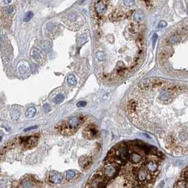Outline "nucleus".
I'll list each match as a JSON object with an SVG mask.
<instances>
[{
  "mask_svg": "<svg viewBox=\"0 0 188 188\" xmlns=\"http://www.w3.org/2000/svg\"><path fill=\"white\" fill-rule=\"evenodd\" d=\"M98 131L96 128V127L93 125H91L88 126L84 131V134L87 139H93L97 136Z\"/></svg>",
  "mask_w": 188,
  "mask_h": 188,
  "instance_id": "423d86ee",
  "label": "nucleus"
},
{
  "mask_svg": "<svg viewBox=\"0 0 188 188\" xmlns=\"http://www.w3.org/2000/svg\"><path fill=\"white\" fill-rule=\"evenodd\" d=\"M135 175L139 182H144L149 178V172L145 168H140L136 171Z\"/></svg>",
  "mask_w": 188,
  "mask_h": 188,
  "instance_id": "0eeeda50",
  "label": "nucleus"
},
{
  "mask_svg": "<svg viewBox=\"0 0 188 188\" xmlns=\"http://www.w3.org/2000/svg\"><path fill=\"white\" fill-rule=\"evenodd\" d=\"M80 124V118L78 117H71L66 122V123L62 125L61 132L64 134H71L76 130Z\"/></svg>",
  "mask_w": 188,
  "mask_h": 188,
  "instance_id": "f257e3e1",
  "label": "nucleus"
},
{
  "mask_svg": "<svg viewBox=\"0 0 188 188\" xmlns=\"http://www.w3.org/2000/svg\"><path fill=\"white\" fill-rule=\"evenodd\" d=\"M107 3H108V1H98L96 2L95 8H96V10L98 12V13L102 14L105 12V11L106 10V8H107Z\"/></svg>",
  "mask_w": 188,
  "mask_h": 188,
  "instance_id": "1a4fd4ad",
  "label": "nucleus"
},
{
  "mask_svg": "<svg viewBox=\"0 0 188 188\" xmlns=\"http://www.w3.org/2000/svg\"><path fill=\"white\" fill-rule=\"evenodd\" d=\"M1 139H2V138H1V137H0V142L1 141Z\"/></svg>",
  "mask_w": 188,
  "mask_h": 188,
  "instance_id": "c85d7f7f",
  "label": "nucleus"
},
{
  "mask_svg": "<svg viewBox=\"0 0 188 188\" xmlns=\"http://www.w3.org/2000/svg\"><path fill=\"white\" fill-rule=\"evenodd\" d=\"M157 38H158V35H157V34H154V37H153V40H152V44H153L154 46L155 44H156V42Z\"/></svg>",
  "mask_w": 188,
  "mask_h": 188,
  "instance_id": "393cba45",
  "label": "nucleus"
},
{
  "mask_svg": "<svg viewBox=\"0 0 188 188\" xmlns=\"http://www.w3.org/2000/svg\"><path fill=\"white\" fill-rule=\"evenodd\" d=\"M33 17V13L32 11H28V12H27L25 13L23 20H24L25 22H28V21H30Z\"/></svg>",
  "mask_w": 188,
  "mask_h": 188,
  "instance_id": "f3484780",
  "label": "nucleus"
},
{
  "mask_svg": "<svg viewBox=\"0 0 188 188\" xmlns=\"http://www.w3.org/2000/svg\"><path fill=\"white\" fill-rule=\"evenodd\" d=\"M67 83L70 86H74V85H76L77 84V81H76V77L74 76V75H69L67 78Z\"/></svg>",
  "mask_w": 188,
  "mask_h": 188,
  "instance_id": "2eb2a0df",
  "label": "nucleus"
},
{
  "mask_svg": "<svg viewBox=\"0 0 188 188\" xmlns=\"http://www.w3.org/2000/svg\"><path fill=\"white\" fill-rule=\"evenodd\" d=\"M38 137L35 136H30L22 138V142L23 146H25L27 149H30L36 146L38 143Z\"/></svg>",
  "mask_w": 188,
  "mask_h": 188,
  "instance_id": "20e7f679",
  "label": "nucleus"
},
{
  "mask_svg": "<svg viewBox=\"0 0 188 188\" xmlns=\"http://www.w3.org/2000/svg\"><path fill=\"white\" fill-rule=\"evenodd\" d=\"M119 170V165L117 163H111L110 164L105 165L103 168V176L107 179H111L115 178L117 173Z\"/></svg>",
  "mask_w": 188,
  "mask_h": 188,
  "instance_id": "f03ea898",
  "label": "nucleus"
},
{
  "mask_svg": "<svg viewBox=\"0 0 188 188\" xmlns=\"http://www.w3.org/2000/svg\"><path fill=\"white\" fill-rule=\"evenodd\" d=\"M183 180L188 182V170H185L183 173Z\"/></svg>",
  "mask_w": 188,
  "mask_h": 188,
  "instance_id": "4be33fe9",
  "label": "nucleus"
},
{
  "mask_svg": "<svg viewBox=\"0 0 188 188\" xmlns=\"http://www.w3.org/2000/svg\"><path fill=\"white\" fill-rule=\"evenodd\" d=\"M79 165L81 168L86 169L88 168L92 164V159L88 156H82L79 159Z\"/></svg>",
  "mask_w": 188,
  "mask_h": 188,
  "instance_id": "6e6552de",
  "label": "nucleus"
},
{
  "mask_svg": "<svg viewBox=\"0 0 188 188\" xmlns=\"http://www.w3.org/2000/svg\"><path fill=\"white\" fill-rule=\"evenodd\" d=\"M146 170L150 171V172H156L158 168H159V165L157 163L153 161H149L146 164Z\"/></svg>",
  "mask_w": 188,
  "mask_h": 188,
  "instance_id": "ddd939ff",
  "label": "nucleus"
},
{
  "mask_svg": "<svg viewBox=\"0 0 188 188\" xmlns=\"http://www.w3.org/2000/svg\"><path fill=\"white\" fill-rule=\"evenodd\" d=\"M4 3H5V4H9V3H11V1H4Z\"/></svg>",
  "mask_w": 188,
  "mask_h": 188,
  "instance_id": "bb28decb",
  "label": "nucleus"
},
{
  "mask_svg": "<svg viewBox=\"0 0 188 188\" xmlns=\"http://www.w3.org/2000/svg\"><path fill=\"white\" fill-rule=\"evenodd\" d=\"M31 55H32L33 58L38 62H43V60H44V55L40 51H38L36 49L32 50Z\"/></svg>",
  "mask_w": 188,
  "mask_h": 188,
  "instance_id": "f8f14e48",
  "label": "nucleus"
},
{
  "mask_svg": "<svg viewBox=\"0 0 188 188\" xmlns=\"http://www.w3.org/2000/svg\"><path fill=\"white\" fill-rule=\"evenodd\" d=\"M51 183L54 184H59L62 182L63 180V176L61 173H54L50 177Z\"/></svg>",
  "mask_w": 188,
  "mask_h": 188,
  "instance_id": "9b49d317",
  "label": "nucleus"
},
{
  "mask_svg": "<svg viewBox=\"0 0 188 188\" xmlns=\"http://www.w3.org/2000/svg\"><path fill=\"white\" fill-rule=\"evenodd\" d=\"M108 179L103 175H95L90 182L91 188H105Z\"/></svg>",
  "mask_w": 188,
  "mask_h": 188,
  "instance_id": "7ed1b4c3",
  "label": "nucleus"
},
{
  "mask_svg": "<svg viewBox=\"0 0 188 188\" xmlns=\"http://www.w3.org/2000/svg\"><path fill=\"white\" fill-rule=\"evenodd\" d=\"M166 25H167L166 22H165V21H161V22L159 23V28H164V27H166Z\"/></svg>",
  "mask_w": 188,
  "mask_h": 188,
  "instance_id": "b1692460",
  "label": "nucleus"
},
{
  "mask_svg": "<svg viewBox=\"0 0 188 188\" xmlns=\"http://www.w3.org/2000/svg\"><path fill=\"white\" fill-rule=\"evenodd\" d=\"M115 154L121 161H126L130 156L128 148L125 145L120 146Z\"/></svg>",
  "mask_w": 188,
  "mask_h": 188,
  "instance_id": "39448f33",
  "label": "nucleus"
},
{
  "mask_svg": "<svg viewBox=\"0 0 188 188\" xmlns=\"http://www.w3.org/2000/svg\"><path fill=\"white\" fill-rule=\"evenodd\" d=\"M133 188H142L141 187H139V186H135V187H134Z\"/></svg>",
  "mask_w": 188,
  "mask_h": 188,
  "instance_id": "cd10ccee",
  "label": "nucleus"
},
{
  "mask_svg": "<svg viewBox=\"0 0 188 188\" xmlns=\"http://www.w3.org/2000/svg\"><path fill=\"white\" fill-rule=\"evenodd\" d=\"M143 13L142 11H137L134 14V18L137 21H140L142 18H143Z\"/></svg>",
  "mask_w": 188,
  "mask_h": 188,
  "instance_id": "6ab92c4d",
  "label": "nucleus"
},
{
  "mask_svg": "<svg viewBox=\"0 0 188 188\" xmlns=\"http://www.w3.org/2000/svg\"><path fill=\"white\" fill-rule=\"evenodd\" d=\"M65 175H66V178L67 180H72L73 178H74V177L76 176V173L72 170H69V171H67L66 172Z\"/></svg>",
  "mask_w": 188,
  "mask_h": 188,
  "instance_id": "dca6fc26",
  "label": "nucleus"
},
{
  "mask_svg": "<svg viewBox=\"0 0 188 188\" xmlns=\"http://www.w3.org/2000/svg\"><path fill=\"white\" fill-rule=\"evenodd\" d=\"M43 110L45 113H48L50 110V106L48 105V104H45L44 106H43Z\"/></svg>",
  "mask_w": 188,
  "mask_h": 188,
  "instance_id": "412c9836",
  "label": "nucleus"
},
{
  "mask_svg": "<svg viewBox=\"0 0 188 188\" xmlns=\"http://www.w3.org/2000/svg\"><path fill=\"white\" fill-rule=\"evenodd\" d=\"M64 100V96L62 94H58L55 98H54V102L57 104H59L61 103H62Z\"/></svg>",
  "mask_w": 188,
  "mask_h": 188,
  "instance_id": "a211bd4d",
  "label": "nucleus"
},
{
  "mask_svg": "<svg viewBox=\"0 0 188 188\" xmlns=\"http://www.w3.org/2000/svg\"><path fill=\"white\" fill-rule=\"evenodd\" d=\"M77 107H84L85 105H86V102L85 101H79L77 104H76Z\"/></svg>",
  "mask_w": 188,
  "mask_h": 188,
  "instance_id": "5701e85b",
  "label": "nucleus"
},
{
  "mask_svg": "<svg viewBox=\"0 0 188 188\" xmlns=\"http://www.w3.org/2000/svg\"><path fill=\"white\" fill-rule=\"evenodd\" d=\"M96 58H97L98 60H99V61H102V60H103V59H105V54H104V53H103V52H100V51L96 53Z\"/></svg>",
  "mask_w": 188,
  "mask_h": 188,
  "instance_id": "aec40b11",
  "label": "nucleus"
},
{
  "mask_svg": "<svg viewBox=\"0 0 188 188\" xmlns=\"http://www.w3.org/2000/svg\"><path fill=\"white\" fill-rule=\"evenodd\" d=\"M36 114V109L34 107H30L25 112V116L28 118H33Z\"/></svg>",
  "mask_w": 188,
  "mask_h": 188,
  "instance_id": "4468645a",
  "label": "nucleus"
},
{
  "mask_svg": "<svg viewBox=\"0 0 188 188\" xmlns=\"http://www.w3.org/2000/svg\"><path fill=\"white\" fill-rule=\"evenodd\" d=\"M129 160L132 163H139L142 160V156L140 154L137 152H133L130 154L129 156Z\"/></svg>",
  "mask_w": 188,
  "mask_h": 188,
  "instance_id": "9d476101",
  "label": "nucleus"
},
{
  "mask_svg": "<svg viewBox=\"0 0 188 188\" xmlns=\"http://www.w3.org/2000/svg\"><path fill=\"white\" fill-rule=\"evenodd\" d=\"M38 127L37 126H33V127H28L26 129L24 130V132H28V131H30V130H34V129H36Z\"/></svg>",
  "mask_w": 188,
  "mask_h": 188,
  "instance_id": "a878e982",
  "label": "nucleus"
}]
</instances>
